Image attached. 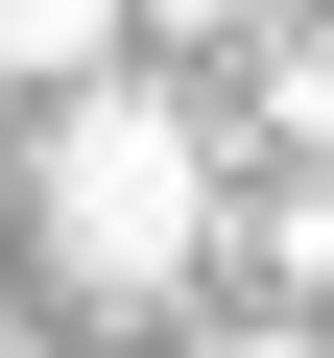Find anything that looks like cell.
I'll list each match as a JSON object with an SVG mask.
<instances>
[{"mask_svg":"<svg viewBox=\"0 0 334 358\" xmlns=\"http://www.w3.org/2000/svg\"><path fill=\"white\" fill-rule=\"evenodd\" d=\"M0 96H24V72H0ZM24 143H48V120H0V167H24Z\"/></svg>","mask_w":334,"mask_h":358,"instance_id":"5b68a950","label":"cell"},{"mask_svg":"<svg viewBox=\"0 0 334 358\" xmlns=\"http://www.w3.org/2000/svg\"><path fill=\"white\" fill-rule=\"evenodd\" d=\"M167 24H286V0H167Z\"/></svg>","mask_w":334,"mask_h":358,"instance_id":"3957f363","label":"cell"},{"mask_svg":"<svg viewBox=\"0 0 334 358\" xmlns=\"http://www.w3.org/2000/svg\"><path fill=\"white\" fill-rule=\"evenodd\" d=\"M215 358H334V334H215Z\"/></svg>","mask_w":334,"mask_h":358,"instance_id":"277c9868","label":"cell"},{"mask_svg":"<svg viewBox=\"0 0 334 358\" xmlns=\"http://www.w3.org/2000/svg\"><path fill=\"white\" fill-rule=\"evenodd\" d=\"M0 72H24V96H72V72H119V0H0Z\"/></svg>","mask_w":334,"mask_h":358,"instance_id":"7a4b0ae2","label":"cell"},{"mask_svg":"<svg viewBox=\"0 0 334 358\" xmlns=\"http://www.w3.org/2000/svg\"><path fill=\"white\" fill-rule=\"evenodd\" d=\"M0 358H24V334H0Z\"/></svg>","mask_w":334,"mask_h":358,"instance_id":"8992f818","label":"cell"},{"mask_svg":"<svg viewBox=\"0 0 334 358\" xmlns=\"http://www.w3.org/2000/svg\"><path fill=\"white\" fill-rule=\"evenodd\" d=\"M24 192H48V263L96 310H167V287L215 263V120L167 96V72H72L48 143H24Z\"/></svg>","mask_w":334,"mask_h":358,"instance_id":"6da1fadb","label":"cell"}]
</instances>
